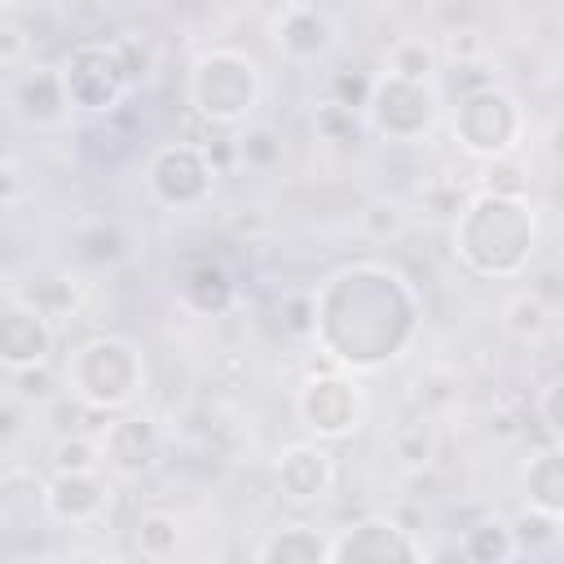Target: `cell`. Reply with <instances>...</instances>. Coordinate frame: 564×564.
<instances>
[{"label":"cell","mask_w":564,"mask_h":564,"mask_svg":"<svg viewBox=\"0 0 564 564\" xmlns=\"http://www.w3.org/2000/svg\"><path fill=\"white\" fill-rule=\"evenodd\" d=\"M145 185L163 207H198L216 185L212 154L198 141H167L150 154Z\"/></svg>","instance_id":"obj_7"},{"label":"cell","mask_w":564,"mask_h":564,"mask_svg":"<svg viewBox=\"0 0 564 564\" xmlns=\"http://www.w3.org/2000/svg\"><path fill=\"white\" fill-rule=\"evenodd\" d=\"M560 538H564V516H560Z\"/></svg>","instance_id":"obj_39"},{"label":"cell","mask_w":564,"mask_h":564,"mask_svg":"<svg viewBox=\"0 0 564 564\" xmlns=\"http://www.w3.org/2000/svg\"><path fill=\"white\" fill-rule=\"evenodd\" d=\"M176 291H181V300H185L194 313H207V317H216V313H225V308L234 304V278H229V269H225L220 260H212V256L185 260L181 273H176Z\"/></svg>","instance_id":"obj_17"},{"label":"cell","mask_w":564,"mask_h":564,"mask_svg":"<svg viewBox=\"0 0 564 564\" xmlns=\"http://www.w3.org/2000/svg\"><path fill=\"white\" fill-rule=\"evenodd\" d=\"M423 542L392 516H361L330 538V564H392V560H423Z\"/></svg>","instance_id":"obj_10"},{"label":"cell","mask_w":564,"mask_h":564,"mask_svg":"<svg viewBox=\"0 0 564 564\" xmlns=\"http://www.w3.org/2000/svg\"><path fill=\"white\" fill-rule=\"evenodd\" d=\"M392 449H397V458L410 463V467L427 463V458H432V432H427V423L414 419V423L397 427V432H392Z\"/></svg>","instance_id":"obj_29"},{"label":"cell","mask_w":564,"mask_h":564,"mask_svg":"<svg viewBox=\"0 0 564 564\" xmlns=\"http://www.w3.org/2000/svg\"><path fill=\"white\" fill-rule=\"evenodd\" d=\"M538 423L551 432V441H564V375L542 383V392H538Z\"/></svg>","instance_id":"obj_30"},{"label":"cell","mask_w":564,"mask_h":564,"mask_svg":"<svg viewBox=\"0 0 564 564\" xmlns=\"http://www.w3.org/2000/svg\"><path fill=\"white\" fill-rule=\"evenodd\" d=\"M110 44H115V53L123 57V66H128V75H132V79H141V75L150 70V62H154V57H150V48H145L137 35H119V40H110Z\"/></svg>","instance_id":"obj_35"},{"label":"cell","mask_w":564,"mask_h":564,"mask_svg":"<svg viewBox=\"0 0 564 564\" xmlns=\"http://www.w3.org/2000/svg\"><path fill=\"white\" fill-rule=\"evenodd\" d=\"M62 379L88 405H97L106 414H123L141 397L145 361H141V348L123 335H88L84 344L70 348Z\"/></svg>","instance_id":"obj_3"},{"label":"cell","mask_w":564,"mask_h":564,"mask_svg":"<svg viewBox=\"0 0 564 564\" xmlns=\"http://www.w3.org/2000/svg\"><path fill=\"white\" fill-rule=\"evenodd\" d=\"M48 520L53 524H70V529H88L106 516L110 502V485L97 471H53L48 480Z\"/></svg>","instance_id":"obj_13"},{"label":"cell","mask_w":564,"mask_h":564,"mask_svg":"<svg viewBox=\"0 0 564 564\" xmlns=\"http://www.w3.org/2000/svg\"><path fill=\"white\" fill-rule=\"evenodd\" d=\"M361 229H366L375 242L397 238V234L405 229V212H401L397 203H370V207L361 212Z\"/></svg>","instance_id":"obj_32"},{"label":"cell","mask_w":564,"mask_h":564,"mask_svg":"<svg viewBox=\"0 0 564 564\" xmlns=\"http://www.w3.org/2000/svg\"><path fill=\"white\" fill-rule=\"evenodd\" d=\"M524 502L529 507H542L551 516H564V441L538 449L529 463H524Z\"/></svg>","instance_id":"obj_20"},{"label":"cell","mask_w":564,"mask_h":564,"mask_svg":"<svg viewBox=\"0 0 564 564\" xmlns=\"http://www.w3.org/2000/svg\"><path fill=\"white\" fill-rule=\"evenodd\" d=\"M458 551L463 560H476V564H502V560H516V538H511V520H476L471 529H463L458 538Z\"/></svg>","instance_id":"obj_21"},{"label":"cell","mask_w":564,"mask_h":564,"mask_svg":"<svg viewBox=\"0 0 564 564\" xmlns=\"http://www.w3.org/2000/svg\"><path fill=\"white\" fill-rule=\"evenodd\" d=\"M370 93H375V79H361V75H352V70H335V75H330V101H335V106L366 110V106H370Z\"/></svg>","instance_id":"obj_31"},{"label":"cell","mask_w":564,"mask_h":564,"mask_svg":"<svg viewBox=\"0 0 564 564\" xmlns=\"http://www.w3.org/2000/svg\"><path fill=\"white\" fill-rule=\"evenodd\" d=\"M53 317L26 295L9 291L4 308H0V361L4 370H22V366H44L53 357Z\"/></svg>","instance_id":"obj_11"},{"label":"cell","mask_w":564,"mask_h":564,"mask_svg":"<svg viewBox=\"0 0 564 564\" xmlns=\"http://www.w3.org/2000/svg\"><path fill=\"white\" fill-rule=\"evenodd\" d=\"M295 414L300 423L317 436V441H339L348 432H357L361 414H366V397L357 388V379L330 370V375H313L300 383L295 392Z\"/></svg>","instance_id":"obj_9"},{"label":"cell","mask_w":564,"mask_h":564,"mask_svg":"<svg viewBox=\"0 0 564 564\" xmlns=\"http://www.w3.org/2000/svg\"><path fill=\"white\" fill-rule=\"evenodd\" d=\"M4 379H9V401L13 405H22V410H44L57 392H62V379L53 375V366L44 361V366H22V370H4Z\"/></svg>","instance_id":"obj_24"},{"label":"cell","mask_w":564,"mask_h":564,"mask_svg":"<svg viewBox=\"0 0 564 564\" xmlns=\"http://www.w3.org/2000/svg\"><path fill=\"white\" fill-rule=\"evenodd\" d=\"M538 220L524 198L476 189L454 212V256L480 278H520L533 260Z\"/></svg>","instance_id":"obj_2"},{"label":"cell","mask_w":564,"mask_h":564,"mask_svg":"<svg viewBox=\"0 0 564 564\" xmlns=\"http://www.w3.org/2000/svg\"><path fill=\"white\" fill-rule=\"evenodd\" d=\"M511 538H516V551L520 555H546L560 542V516L524 502V511L511 516Z\"/></svg>","instance_id":"obj_23"},{"label":"cell","mask_w":564,"mask_h":564,"mask_svg":"<svg viewBox=\"0 0 564 564\" xmlns=\"http://www.w3.org/2000/svg\"><path fill=\"white\" fill-rule=\"evenodd\" d=\"M520 132H524V115H520L516 97L502 93V88H494V84L467 88L458 97V106H454V137L476 159L516 154Z\"/></svg>","instance_id":"obj_5"},{"label":"cell","mask_w":564,"mask_h":564,"mask_svg":"<svg viewBox=\"0 0 564 564\" xmlns=\"http://www.w3.org/2000/svg\"><path fill=\"white\" fill-rule=\"evenodd\" d=\"M79 242H84V256H88L93 264H110V260H119V256H123V238H119V229H110V225L88 229Z\"/></svg>","instance_id":"obj_34"},{"label":"cell","mask_w":564,"mask_h":564,"mask_svg":"<svg viewBox=\"0 0 564 564\" xmlns=\"http://www.w3.org/2000/svg\"><path fill=\"white\" fill-rule=\"evenodd\" d=\"M48 480H40L35 471L22 467H4L0 476V524L9 533H26L35 529V516H48Z\"/></svg>","instance_id":"obj_18"},{"label":"cell","mask_w":564,"mask_h":564,"mask_svg":"<svg viewBox=\"0 0 564 564\" xmlns=\"http://www.w3.org/2000/svg\"><path fill=\"white\" fill-rule=\"evenodd\" d=\"M238 154H242L251 167H269V163L282 154V145H278L273 128H247L242 141H238Z\"/></svg>","instance_id":"obj_33"},{"label":"cell","mask_w":564,"mask_h":564,"mask_svg":"<svg viewBox=\"0 0 564 564\" xmlns=\"http://www.w3.org/2000/svg\"><path fill=\"white\" fill-rule=\"evenodd\" d=\"M106 463L97 432H62L53 441V471H97Z\"/></svg>","instance_id":"obj_25"},{"label":"cell","mask_w":564,"mask_h":564,"mask_svg":"<svg viewBox=\"0 0 564 564\" xmlns=\"http://www.w3.org/2000/svg\"><path fill=\"white\" fill-rule=\"evenodd\" d=\"M480 53V40H476V31H454L449 35V57H458V62H471Z\"/></svg>","instance_id":"obj_36"},{"label":"cell","mask_w":564,"mask_h":564,"mask_svg":"<svg viewBox=\"0 0 564 564\" xmlns=\"http://www.w3.org/2000/svg\"><path fill=\"white\" fill-rule=\"evenodd\" d=\"M480 189H489V194H507V198H524V194H529V172L516 163V154L485 159Z\"/></svg>","instance_id":"obj_27"},{"label":"cell","mask_w":564,"mask_h":564,"mask_svg":"<svg viewBox=\"0 0 564 564\" xmlns=\"http://www.w3.org/2000/svg\"><path fill=\"white\" fill-rule=\"evenodd\" d=\"M260 564H330V538L317 533L313 524L295 520V524H278L269 529V538L256 546Z\"/></svg>","instance_id":"obj_19"},{"label":"cell","mask_w":564,"mask_h":564,"mask_svg":"<svg viewBox=\"0 0 564 564\" xmlns=\"http://www.w3.org/2000/svg\"><path fill=\"white\" fill-rule=\"evenodd\" d=\"M441 70V57L432 44L423 40H401L388 48V75H401V79H419V84H432V75Z\"/></svg>","instance_id":"obj_26"},{"label":"cell","mask_w":564,"mask_h":564,"mask_svg":"<svg viewBox=\"0 0 564 564\" xmlns=\"http://www.w3.org/2000/svg\"><path fill=\"white\" fill-rule=\"evenodd\" d=\"M189 106L203 123L238 128L260 106V70L238 48H207L189 66Z\"/></svg>","instance_id":"obj_4"},{"label":"cell","mask_w":564,"mask_h":564,"mask_svg":"<svg viewBox=\"0 0 564 564\" xmlns=\"http://www.w3.org/2000/svg\"><path fill=\"white\" fill-rule=\"evenodd\" d=\"M13 110H18V119H26V123H35V128H44V123H57L66 110H70V93H66V79H62V70H53V66H31V70H22L18 79H13Z\"/></svg>","instance_id":"obj_15"},{"label":"cell","mask_w":564,"mask_h":564,"mask_svg":"<svg viewBox=\"0 0 564 564\" xmlns=\"http://www.w3.org/2000/svg\"><path fill=\"white\" fill-rule=\"evenodd\" d=\"M419 330V300L383 264H348L313 295V339L344 370H379Z\"/></svg>","instance_id":"obj_1"},{"label":"cell","mask_w":564,"mask_h":564,"mask_svg":"<svg viewBox=\"0 0 564 564\" xmlns=\"http://www.w3.org/2000/svg\"><path fill=\"white\" fill-rule=\"evenodd\" d=\"M62 79L70 93V110H88V115H110L132 88V75L115 53V44H75L62 66Z\"/></svg>","instance_id":"obj_6"},{"label":"cell","mask_w":564,"mask_h":564,"mask_svg":"<svg viewBox=\"0 0 564 564\" xmlns=\"http://www.w3.org/2000/svg\"><path fill=\"white\" fill-rule=\"evenodd\" d=\"M273 471H278V489H282L286 502H317V498H326L330 485H335V463H330V454H326L317 441H295V445H286V449L278 454Z\"/></svg>","instance_id":"obj_14"},{"label":"cell","mask_w":564,"mask_h":564,"mask_svg":"<svg viewBox=\"0 0 564 564\" xmlns=\"http://www.w3.org/2000/svg\"><path fill=\"white\" fill-rule=\"evenodd\" d=\"M308 4H339V0H308Z\"/></svg>","instance_id":"obj_38"},{"label":"cell","mask_w":564,"mask_h":564,"mask_svg":"<svg viewBox=\"0 0 564 564\" xmlns=\"http://www.w3.org/2000/svg\"><path fill=\"white\" fill-rule=\"evenodd\" d=\"M132 542L145 560H172L181 551V524L167 511H141L132 524Z\"/></svg>","instance_id":"obj_22"},{"label":"cell","mask_w":564,"mask_h":564,"mask_svg":"<svg viewBox=\"0 0 564 564\" xmlns=\"http://www.w3.org/2000/svg\"><path fill=\"white\" fill-rule=\"evenodd\" d=\"M18 53H22V31H18V22L9 18V22H4V53H0V57H4V66H13V62H18Z\"/></svg>","instance_id":"obj_37"},{"label":"cell","mask_w":564,"mask_h":564,"mask_svg":"<svg viewBox=\"0 0 564 564\" xmlns=\"http://www.w3.org/2000/svg\"><path fill=\"white\" fill-rule=\"evenodd\" d=\"M101 449H106V467L115 476H145L159 458H163V432L150 414H115L101 432Z\"/></svg>","instance_id":"obj_12"},{"label":"cell","mask_w":564,"mask_h":564,"mask_svg":"<svg viewBox=\"0 0 564 564\" xmlns=\"http://www.w3.org/2000/svg\"><path fill=\"white\" fill-rule=\"evenodd\" d=\"M366 115H370V128L379 137H388V141H419L436 123V88L383 70L375 79Z\"/></svg>","instance_id":"obj_8"},{"label":"cell","mask_w":564,"mask_h":564,"mask_svg":"<svg viewBox=\"0 0 564 564\" xmlns=\"http://www.w3.org/2000/svg\"><path fill=\"white\" fill-rule=\"evenodd\" d=\"M330 40H335L330 18H326L317 4H308V0L286 4L282 18L273 22V44H278L286 57H295V62H313V57H322V53L330 48Z\"/></svg>","instance_id":"obj_16"},{"label":"cell","mask_w":564,"mask_h":564,"mask_svg":"<svg viewBox=\"0 0 564 564\" xmlns=\"http://www.w3.org/2000/svg\"><path fill=\"white\" fill-rule=\"evenodd\" d=\"M546 317H551V308H546V300H542L538 291L516 295V300L507 304V330H511V335H520V339L542 335V330H546Z\"/></svg>","instance_id":"obj_28"}]
</instances>
